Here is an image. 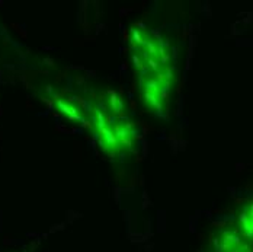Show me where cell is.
I'll use <instances>...</instances> for the list:
<instances>
[{"mask_svg":"<svg viewBox=\"0 0 253 252\" xmlns=\"http://www.w3.org/2000/svg\"><path fill=\"white\" fill-rule=\"evenodd\" d=\"M57 106L60 108V111H61V112L67 114V115H69V118H72V120H77V118H80V117H82V114H80V108H79L77 105H75L72 101L60 100V101H57Z\"/></svg>","mask_w":253,"mask_h":252,"instance_id":"1","label":"cell"},{"mask_svg":"<svg viewBox=\"0 0 253 252\" xmlns=\"http://www.w3.org/2000/svg\"><path fill=\"white\" fill-rule=\"evenodd\" d=\"M111 97L108 98V109L112 112V114H121L123 109H124V103H123V100L115 94V92H111L109 94Z\"/></svg>","mask_w":253,"mask_h":252,"instance_id":"2","label":"cell"}]
</instances>
